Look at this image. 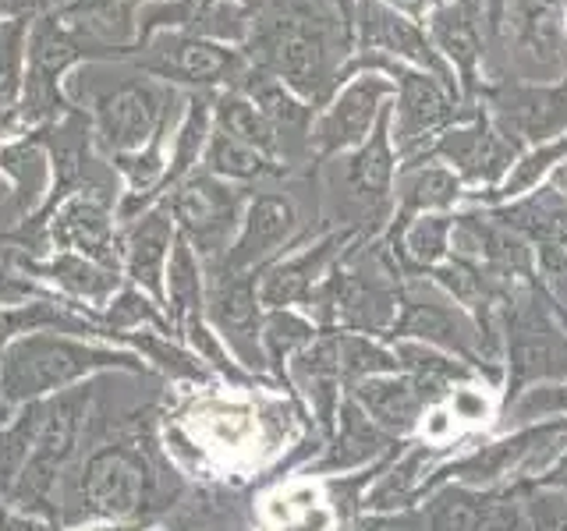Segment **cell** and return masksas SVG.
<instances>
[{
  "label": "cell",
  "mask_w": 567,
  "mask_h": 531,
  "mask_svg": "<svg viewBox=\"0 0 567 531\" xmlns=\"http://www.w3.org/2000/svg\"><path fill=\"white\" fill-rule=\"evenodd\" d=\"M383 75L394 82V100H390V142L401 164L422 156L433 146L440 132H447L451 124L468 121L478 106H465L454 88H447L440 79L425 75V71L383 58V53H351V58L337 71V85L354 75Z\"/></svg>",
  "instance_id": "1"
},
{
  "label": "cell",
  "mask_w": 567,
  "mask_h": 531,
  "mask_svg": "<svg viewBox=\"0 0 567 531\" xmlns=\"http://www.w3.org/2000/svg\"><path fill=\"white\" fill-rule=\"evenodd\" d=\"M557 315L560 312L549 305L539 277L514 283L501 298L504 365H507V394L501 407L536 383L567 379V330L560 326Z\"/></svg>",
  "instance_id": "2"
},
{
  "label": "cell",
  "mask_w": 567,
  "mask_h": 531,
  "mask_svg": "<svg viewBox=\"0 0 567 531\" xmlns=\"http://www.w3.org/2000/svg\"><path fill=\"white\" fill-rule=\"evenodd\" d=\"M327 195L341 230L380 238L394 220V181L401 159L390 142V106L359 149L327 159Z\"/></svg>",
  "instance_id": "3"
},
{
  "label": "cell",
  "mask_w": 567,
  "mask_h": 531,
  "mask_svg": "<svg viewBox=\"0 0 567 531\" xmlns=\"http://www.w3.org/2000/svg\"><path fill=\"white\" fill-rule=\"evenodd\" d=\"M245 53L259 71L284 82L298 100H306L316 111H323L337 93L330 40L323 25L309 22V18H277V22L262 29L256 22Z\"/></svg>",
  "instance_id": "4"
},
{
  "label": "cell",
  "mask_w": 567,
  "mask_h": 531,
  "mask_svg": "<svg viewBox=\"0 0 567 531\" xmlns=\"http://www.w3.org/2000/svg\"><path fill=\"white\" fill-rule=\"evenodd\" d=\"M106 365L132 368V358L128 354L61 341V336L29 333L4 351V362H0V397L11 404L35 400L40 394L61 389Z\"/></svg>",
  "instance_id": "5"
},
{
  "label": "cell",
  "mask_w": 567,
  "mask_h": 531,
  "mask_svg": "<svg viewBox=\"0 0 567 531\" xmlns=\"http://www.w3.org/2000/svg\"><path fill=\"white\" fill-rule=\"evenodd\" d=\"M142 75L159 79L167 85H188L192 93H213V88H238L248 75V53L241 46H227L206 35L164 29L153 32L138 50Z\"/></svg>",
  "instance_id": "6"
},
{
  "label": "cell",
  "mask_w": 567,
  "mask_h": 531,
  "mask_svg": "<svg viewBox=\"0 0 567 531\" xmlns=\"http://www.w3.org/2000/svg\"><path fill=\"white\" fill-rule=\"evenodd\" d=\"M394 341H415L425 347H436L443 354H454L475 372H483V351H478V326L475 319L457 305V301L440 288L433 277H404L401 280V309L398 323L386 336Z\"/></svg>",
  "instance_id": "7"
},
{
  "label": "cell",
  "mask_w": 567,
  "mask_h": 531,
  "mask_svg": "<svg viewBox=\"0 0 567 531\" xmlns=\"http://www.w3.org/2000/svg\"><path fill=\"white\" fill-rule=\"evenodd\" d=\"M185 96L174 85L138 75L124 79L93 100V135L106 156H124L142 149L159 132L174 111H182Z\"/></svg>",
  "instance_id": "8"
},
{
  "label": "cell",
  "mask_w": 567,
  "mask_h": 531,
  "mask_svg": "<svg viewBox=\"0 0 567 531\" xmlns=\"http://www.w3.org/2000/svg\"><path fill=\"white\" fill-rule=\"evenodd\" d=\"M164 202L174 217L177 235L195 248V256L217 266L238 235L241 209H245L241 188L220 181V177H213L206 170H195L164 195Z\"/></svg>",
  "instance_id": "9"
},
{
  "label": "cell",
  "mask_w": 567,
  "mask_h": 531,
  "mask_svg": "<svg viewBox=\"0 0 567 531\" xmlns=\"http://www.w3.org/2000/svg\"><path fill=\"white\" fill-rule=\"evenodd\" d=\"M522 153L525 149L518 146V142L507 138L501 128H496L489 111L478 103V111L468 121L451 124L447 132H440L433 138V146L415 159H436V164H447L461 181H465V188H478L468 195H483V191H493L504 181L507 170L518 164ZM408 164H412V159H408Z\"/></svg>",
  "instance_id": "10"
},
{
  "label": "cell",
  "mask_w": 567,
  "mask_h": 531,
  "mask_svg": "<svg viewBox=\"0 0 567 531\" xmlns=\"http://www.w3.org/2000/svg\"><path fill=\"white\" fill-rule=\"evenodd\" d=\"M394 100V82L383 75H354L337 85L330 103L316 114L312 132H309V149L316 159H333L341 153L359 149L362 142L372 135L377 121Z\"/></svg>",
  "instance_id": "11"
},
{
  "label": "cell",
  "mask_w": 567,
  "mask_h": 531,
  "mask_svg": "<svg viewBox=\"0 0 567 531\" xmlns=\"http://www.w3.org/2000/svg\"><path fill=\"white\" fill-rule=\"evenodd\" d=\"M478 209V206H475ZM504 227L518 230L536 252V273L546 294L567 301V199L549 185H539L532 195L507 206L489 209Z\"/></svg>",
  "instance_id": "12"
},
{
  "label": "cell",
  "mask_w": 567,
  "mask_h": 531,
  "mask_svg": "<svg viewBox=\"0 0 567 531\" xmlns=\"http://www.w3.org/2000/svg\"><path fill=\"white\" fill-rule=\"evenodd\" d=\"M478 103L493 124L522 149L567 132V79L560 82H501L486 85Z\"/></svg>",
  "instance_id": "13"
},
{
  "label": "cell",
  "mask_w": 567,
  "mask_h": 531,
  "mask_svg": "<svg viewBox=\"0 0 567 531\" xmlns=\"http://www.w3.org/2000/svg\"><path fill=\"white\" fill-rule=\"evenodd\" d=\"M351 53H383V58L404 61L425 75L440 79L447 88L461 96L457 79L451 64L440 58V50L433 46L425 25L412 22L398 11H390L380 0H359L351 14Z\"/></svg>",
  "instance_id": "14"
},
{
  "label": "cell",
  "mask_w": 567,
  "mask_h": 531,
  "mask_svg": "<svg viewBox=\"0 0 567 531\" xmlns=\"http://www.w3.org/2000/svg\"><path fill=\"white\" fill-rule=\"evenodd\" d=\"M298 227H301V220H298V206L291 195L256 191L252 199H245L238 235L213 270L262 273L266 266H274L277 256H284V248L295 241Z\"/></svg>",
  "instance_id": "15"
},
{
  "label": "cell",
  "mask_w": 567,
  "mask_h": 531,
  "mask_svg": "<svg viewBox=\"0 0 567 531\" xmlns=\"http://www.w3.org/2000/svg\"><path fill=\"white\" fill-rule=\"evenodd\" d=\"M47 11L82 46L85 61L128 58L138 50L142 0H58Z\"/></svg>",
  "instance_id": "16"
},
{
  "label": "cell",
  "mask_w": 567,
  "mask_h": 531,
  "mask_svg": "<svg viewBox=\"0 0 567 531\" xmlns=\"http://www.w3.org/2000/svg\"><path fill=\"white\" fill-rule=\"evenodd\" d=\"M206 315L220 330V341L230 344V351L238 354L245 368L266 372L259 273L213 270V283L206 291Z\"/></svg>",
  "instance_id": "17"
},
{
  "label": "cell",
  "mask_w": 567,
  "mask_h": 531,
  "mask_svg": "<svg viewBox=\"0 0 567 531\" xmlns=\"http://www.w3.org/2000/svg\"><path fill=\"white\" fill-rule=\"evenodd\" d=\"M483 25H486L483 4H475V0H443V4L425 18V32H430L440 58L451 64L465 106H478V96H483V88H486Z\"/></svg>",
  "instance_id": "18"
},
{
  "label": "cell",
  "mask_w": 567,
  "mask_h": 531,
  "mask_svg": "<svg viewBox=\"0 0 567 531\" xmlns=\"http://www.w3.org/2000/svg\"><path fill=\"white\" fill-rule=\"evenodd\" d=\"M354 238V230L333 227L330 235L309 241L306 248H298L295 256H284L274 266H266L259 277V301L262 309H291V305H312V294L319 291V283L327 280V273L348 252V244Z\"/></svg>",
  "instance_id": "19"
},
{
  "label": "cell",
  "mask_w": 567,
  "mask_h": 531,
  "mask_svg": "<svg viewBox=\"0 0 567 531\" xmlns=\"http://www.w3.org/2000/svg\"><path fill=\"white\" fill-rule=\"evenodd\" d=\"M47 235H50V244L61 248V252H75L117 273L121 248H117V230H114V209L106 195L100 191L68 195V199H61V206L50 212Z\"/></svg>",
  "instance_id": "20"
},
{
  "label": "cell",
  "mask_w": 567,
  "mask_h": 531,
  "mask_svg": "<svg viewBox=\"0 0 567 531\" xmlns=\"http://www.w3.org/2000/svg\"><path fill=\"white\" fill-rule=\"evenodd\" d=\"M82 400H85L82 394H71L53 407H47L40 436H35L25 465H22V471H18L14 500L22 507L43 503L53 492V482H58L64 460L71 457V450H75L79 425H82Z\"/></svg>",
  "instance_id": "21"
},
{
  "label": "cell",
  "mask_w": 567,
  "mask_h": 531,
  "mask_svg": "<svg viewBox=\"0 0 567 531\" xmlns=\"http://www.w3.org/2000/svg\"><path fill=\"white\" fill-rule=\"evenodd\" d=\"M150 496V471L142 457L124 447H106L85 460L82 503L100 518H135Z\"/></svg>",
  "instance_id": "22"
},
{
  "label": "cell",
  "mask_w": 567,
  "mask_h": 531,
  "mask_svg": "<svg viewBox=\"0 0 567 531\" xmlns=\"http://www.w3.org/2000/svg\"><path fill=\"white\" fill-rule=\"evenodd\" d=\"M567 0H511L504 25L511 22L518 61L532 75L567 67Z\"/></svg>",
  "instance_id": "23"
},
{
  "label": "cell",
  "mask_w": 567,
  "mask_h": 531,
  "mask_svg": "<svg viewBox=\"0 0 567 531\" xmlns=\"http://www.w3.org/2000/svg\"><path fill=\"white\" fill-rule=\"evenodd\" d=\"M177 238V227L167 202L159 199L150 206L138 220H132V230L124 235L121 244V262L124 273L135 283V288L150 291L156 301H167L164 291V277H167V262H171V248Z\"/></svg>",
  "instance_id": "24"
},
{
  "label": "cell",
  "mask_w": 567,
  "mask_h": 531,
  "mask_svg": "<svg viewBox=\"0 0 567 531\" xmlns=\"http://www.w3.org/2000/svg\"><path fill=\"white\" fill-rule=\"evenodd\" d=\"M401 447H404L401 439L386 436L380 425L354 404V397L344 394L341 407H337V425L327 436V450L312 465V471L316 475H344L351 468L377 465V460H383L386 454H394Z\"/></svg>",
  "instance_id": "25"
},
{
  "label": "cell",
  "mask_w": 567,
  "mask_h": 531,
  "mask_svg": "<svg viewBox=\"0 0 567 531\" xmlns=\"http://www.w3.org/2000/svg\"><path fill=\"white\" fill-rule=\"evenodd\" d=\"M348 397L380 425L386 436L408 439L422 429V418L430 412V397L415 386L412 376L404 372H386V376H369L362 383L348 386Z\"/></svg>",
  "instance_id": "26"
},
{
  "label": "cell",
  "mask_w": 567,
  "mask_h": 531,
  "mask_svg": "<svg viewBox=\"0 0 567 531\" xmlns=\"http://www.w3.org/2000/svg\"><path fill=\"white\" fill-rule=\"evenodd\" d=\"M288 365H291V383L312 404L319 433L330 436L337 425V407L344 400V376H341V358H337V330H319L316 341L309 347H301Z\"/></svg>",
  "instance_id": "27"
},
{
  "label": "cell",
  "mask_w": 567,
  "mask_h": 531,
  "mask_svg": "<svg viewBox=\"0 0 567 531\" xmlns=\"http://www.w3.org/2000/svg\"><path fill=\"white\" fill-rule=\"evenodd\" d=\"M468 199L465 181L436 159H412V164L398 167L394 181V220L408 223L415 217H430V212H454Z\"/></svg>",
  "instance_id": "28"
},
{
  "label": "cell",
  "mask_w": 567,
  "mask_h": 531,
  "mask_svg": "<svg viewBox=\"0 0 567 531\" xmlns=\"http://www.w3.org/2000/svg\"><path fill=\"white\" fill-rule=\"evenodd\" d=\"M213 128L235 135L238 142L252 146L262 156H270L277 167L288 170V156H284V142L274 128V121L266 117L241 88H220V93L213 96Z\"/></svg>",
  "instance_id": "29"
},
{
  "label": "cell",
  "mask_w": 567,
  "mask_h": 531,
  "mask_svg": "<svg viewBox=\"0 0 567 531\" xmlns=\"http://www.w3.org/2000/svg\"><path fill=\"white\" fill-rule=\"evenodd\" d=\"M496 496H501V489L443 482L425 496V503H419V518L425 531H483Z\"/></svg>",
  "instance_id": "30"
},
{
  "label": "cell",
  "mask_w": 567,
  "mask_h": 531,
  "mask_svg": "<svg viewBox=\"0 0 567 531\" xmlns=\"http://www.w3.org/2000/svg\"><path fill=\"white\" fill-rule=\"evenodd\" d=\"M390 347H394V354H398L401 372L415 379V386L430 397V404L447 400V394L454 386L472 383L478 376L472 365H465L461 358H454V354H443L436 347H425L415 341H394Z\"/></svg>",
  "instance_id": "31"
},
{
  "label": "cell",
  "mask_w": 567,
  "mask_h": 531,
  "mask_svg": "<svg viewBox=\"0 0 567 531\" xmlns=\"http://www.w3.org/2000/svg\"><path fill=\"white\" fill-rule=\"evenodd\" d=\"M213 96L217 93H188L185 111L177 117V128L171 135V170H167V191L182 185L188 174L199 170L206 142L213 135Z\"/></svg>",
  "instance_id": "32"
},
{
  "label": "cell",
  "mask_w": 567,
  "mask_h": 531,
  "mask_svg": "<svg viewBox=\"0 0 567 531\" xmlns=\"http://www.w3.org/2000/svg\"><path fill=\"white\" fill-rule=\"evenodd\" d=\"M50 153L40 138H22L0 149V174H8L14 188L18 212H32L50 191Z\"/></svg>",
  "instance_id": "33"
},
{
  "label": "cell",
  "mask_w": 567,
  "mask_h": 531,
  "mask_svg": "<svg viewBox=\"0 0 567 531\" xmlns=\"http://www.w3.org/2000/svg\"><path fill=\"white\" fill-rule=\"evenodd\" d=\"M167 305H171V319L177 323V330H185L195 319H203L206 312V291H203V266L195 248L177 235L174 248H171V262H167Z\"/></svg>",
  "instance_id": "34"
},
{
  "label": "cell",
  "mask_w": 567,
  "mask_h": 531,
  "mask_svg": "<svg viewBox=\"0 0 567 531\" xmlns=\"http://www.w3.org/2000/svg\"><path fill=\"white\" fill-rule=\"evenodd\" d=\"M199 170L220 177V181H230V185H245V181H256V177H266V174H280L284 167H277L270 156L256 153L252 146H245V142H238L235 135L213 128Z\"/></svg>",
  "instance_id": "35"
},
{
  "label": "cell",
  "mask_w": 567,
  "mask_h": 531,
  "mask_svg": "<svg viewBox=\"0 0 567 531\" xmlns=\"http://www.w3.org/2000/svg\"><path fill=\"white\" fill-rule=\"evenodd\" d=\"M29 29L32 18H4L0 22V124L14 121L25 88L29 67Z\"/></svg>",
  "instance_id": "36"
},
{
  "label": "cell",
  "mask_w": 567,
  "mask_h": 531,
  "mask_svg": "<svg viewBox=\"0 0 567 531\" xmlns=\"http://www.w3.org/2000/svg\"><path fill=\"white\" fill-rule=\"evenodd\" d=\"M337 358H341V376H344V394L348 386L362 383L369 376H386V372H401L398 354L386 341L365 333H344L337 330Z\"/></svg>",
  "instance_id": "37"
},
{
  "label": "cell",
  "mask_w": 567,
  "mask_h": 531,
  "mask_svg": "<svg viewBox=\"0 0 567 531\" xmlns=\"http://www.w3.org/2000/svg\"><path fill=\"white\" fill-rule=\"evenodd\" d=\"M319 336V326L312 319L298 315L291 309H274L262 319V354H266V368H274L284 379V362L295 358L301 347H309Z\"/></svg>",
  "instance_id": "38"
},
{
  "label": "cell",
  "mask_w": 567,
  "mask_h": 531,
  "mask_svg": "<svg viewBox=\"0 0 567 531\" xmlns=\"http://www.w3.org/2000/svg\"><path fill=\"white\" fill-rule=\"evenodd\" d=\"M32 270H40L43 277L58 280L61 288L68 294H75V298L103 301L106 294L117 288V273L114 270H106V266H100V262H89V259H82L75 252H58L53 259L32 266Z\"/></svg>",
  "instance_id": "39"
},
{
  "label": "cell",
  "mask_w": 567,
  "mask_h": 531,
  "mask_svg": "<svg viewBox=\"0 0 567 531\" xmlns=\"http://www.w3.org/2000/svg\"><path fill=\"white\" fill-rule=\"evenodd\" d=\"M501 415L511 418L514 425H536V421H567V379H557V383H536L522 389L518 397L511 404L501 407Z\"/></svg>",
  "instance_id": "40"
},
{
  "label": "cell",
  "mask_w": 567,
  "mask_h": 531,
  "mask_svg": "<svg viewBox=\"0 0 567 531\" xmlns=\"http://www.w3.org/2000/svg\"><path fill=\"white\" fill-rule=\"evenodd\" d=\"M277 510H280V528H288V531H330L337 521L333 507L319 500L316 489L309 486L280 492Z\"/></svg>",
  "instance_id": "41"
},
{
  "label": "cell",
  "mask_w": 567,
  "mask_h": 531,
  "mask_svg": "<svg viewBox=\"0 0 567 531\" xmlns=\"http://www.w3.org/2000/svg\"><path fill=\"white\" fill-rule=\"evenodd\" d=\"M514 489L522 496L532 531H567V492L546 482H522Z\"/></svg>",
  "instance_id": "42"
},
{
  "label": "cell",
  "mask_w": 567,
  "mask_h": 531,
  "mask_svg": "<svg viewBox=\"0 0 567 531\" xmlns=\"http://www.w3.org/2000/svg\"><path fill=\"white\" fill-rule=\"evenodd\" d=\"M75 326V319L50 309V305H18L14 312H4L0 309V344L8 341L11 333H35L43 326Z\"/></svg>",
  "instance_id": "43"
},
{
  "label": "cell",
  "mask_w": 567,
  "mask_h": 531,
  "mask_svg": "<svg viewBox=\"0 0 567 531\" xmlns=\"http://www.w3.org/2000/svg\"><path fill=\"white\" fill-rule=\"evenodd\" d=\"M447 412L454 415V425H483L486 418L496 415V407L489 404V386L478 383H461L447 394Z\"/></svg>",
  "instance_id": "44"
},
{
  "label": "cell",
  "mask_w": 567,
  "mask_h": 531,
  "mask_svg": "<svg viewBox=\"0 0 567 531\" xmlns=\"http://www.w3.org/2000/svg\"><path fill=\"white\" fill-rule=\"evenodd\" d=\"M111 326L114 330H124V326H138V323H153V326H164V315H159L146 298H142V291H121L114 309H111Z\"/></svg>",
  "instance_id": "45"
},
{
  "label": "cell",
  "mask_w": 567,
  "mask_h": 531,
  "mask_svg": "<svg viewBox=\"0 0 567 531\" xmlns=\"http://www.w3.org/2000/svg\"><path fill=\"white\" fill-rule=\"evenodd\" d=\"M483 531H532L518 489H514V486L511 489H501V496H496V503L489 510Z\"/></svg>",
  "instance_id": "46"
},
{
  "label": "cell",
  "mask_w": 567,
  "mask_h": 531,
  "mask_svg": "<svg viewBox=\"0 0 567 531\" xmlns=\"http://www.w3.org/2000/svg\"><path fill=\"white\" fill-rule=\"evenodd\" d=\"M138 347L150 354V358H156L159 365H167L171 372H177V376H192V379H203V368L199 365H192V358L185 351H177V347H167V344H159L153 341V336H142Z\"/></svg>",
  "instance_id": "47"
},
{
  "label": "cell",
  "mask_w": 567,
  "mask_h": 531,
  "mask_svg": "<svg viewBox=\"0 0 567 531\" xmlns=\"http://www.w3.org/2000/svg\"><path fill=\"white\" fill-rule=\"evenodd\" d=\"M29 298H43V291L35 288L32 280L14 277V273L4 270V266H0V309L18 305V301H29Z\"/></svg>",
  "instance_id": "48"
},
{
  "label": "cell",
  "mask_w": 567,
  "mask_h": 531,
  "mask_svg": "<svg viewBox=\"0 0 567 531\" xmlns=\"http://www.w3.org/2000/svg\"><path fill=\"white\" fill-rule=\"evenodd\" d=\"M380 4H386L390 11H398L404 18H412V22L425 25V18H430L443 0H380Z\"/></svg>",
  "instance_id": "49"
},
{
  "label": "cell",
  "mask_w": 567,
  "mask_h": 531,
  "mask_svg": "<svg viewBox=\"0 0 567 531\" xmlns=\"http://www.w3.org/2000/svg\"><path fill=\"white\" fill-rule=\"evenodd\" d=\"M47 0H0V22L4 18H35Z\"/></svg>",
  "instance_id": "50"
},
{
  "label": "cell",
  "mask_w": 567,
  "mask_h": 531,
  "mask_svg": "<svg viewBox=\"0 0 567 531\" xmlns=\"http://www.w3.org/2000/svg\"><path fill=\"white\" fill-rule=\"evenodd\" d=\"M511 0H483V18H486V32L501 35L504 32V18H507Z\"/></svg>",
  "instance_id": "51"
},
{
  "label": "cell",
  "mask_w": 567,
  "mask_h": 531,
  "mask_svg": "<svg viewBox=\"0 0 567 531\" xmlns=\"http://www.w3.org/2000/svg\"><path fill=\"white\" fill-rule=\"evenodd\" d=\"M0 531H47V528L32 524V521H18V518H8V513L0 510Z\"/></svg>",
  "instance_id": "52"
},
{
  "label": "cell",
  "mask_w": 567,
  "mask_h": 531,
  "mask_svg": "<svg viewBox=\"0 0 567 531\" xmlns=\"http://www.w3.org/2000/svg\"><path fill=\"white\" fill-rule=\"evenodd\" d=\"M546 185L554 188L557 195H564V199H567V159H564V164H560V167H557L554 174L546 177Z\"/></svg>",
  "instance_id": "53"
},
{
  "label": "cell",
  "mask_w": 567,
  "mask_h": 531,
  "mask_svg": "<svg viewBox=\"0 0 567 531\" xmlns=\"http://www.w3.org/2000/svg\"><path fill=\"white\" fill-rule=\"evenodd\" d=\"M354 4H359V0H337V8H341V22H344L348 40H351V14H354Z\"/></svg>",
  "instance_id": "54"
},
{
  "label": "cell",
  "mask_w": 567,
  "mask_h": 531,
  "mask_svg": "<svg viewBox=\"0 0 567 531\" xmlns=\"http://www.w3.org/2000/svg\"><path fill=\"white\" fill-rule=\"evenodd\" d=\"M18 206L14 202V188H11V181H4V174H0V209H4V206Z\"/></svg>",
  "instance_id": "55"
},
{
  "label": "cell",
  "mask_w": 567,
  "mask_h": 531,
  "mask_svg": "<svg viewBox=\"0 0 567 531\" xmlns=\"http://www.w3.org/2000/svg\"><path fill=\"white\" fill-rule=\"evenodd\" d=\"M96 531H135V528H96Z\"/></svg>",
  "instance_id": "56"
},
{
  "label": "cell",
  "mask_w": 567,
  "mask_h": 531,
  "mask_svg": "<svg viewBox=\"0 0 567 531\" xmlns=\"http://www.w3.org/2000/svg\"><path fill=\"white\" fill-rule=\"evenodd\" d=\"M475 4H483V0H475Z\"/></svg>",
  "instance_id": "57"
}]
</instances>
